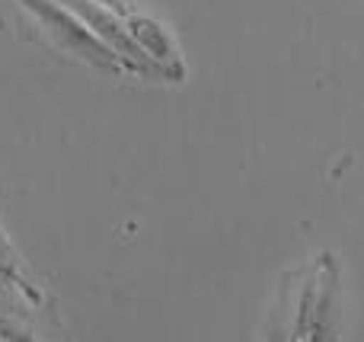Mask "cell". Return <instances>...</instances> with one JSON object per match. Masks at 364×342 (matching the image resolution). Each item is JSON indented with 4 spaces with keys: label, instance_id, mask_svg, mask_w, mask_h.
I'll list each match as a JSON object with an SVG mask.
<instances>
[{
    "label": "cell",
    "instance_id": "6da1fadb",
    "mask_svg": "<svg viewBox=\"0 0 364 342\" xmlns=\"http://www.w3.org/2000/svg\"><path fill=\"white\" fill-rule=\"evenodd\" d=\"M284 320L272 342H342V279L333 253H320L304 269L294 294H284Z\"/></svg>",
    "mask_w": 364,
    "mask_h": 342
},
{
    "label": "cell",
    "instance_id": "7a4b0ae2",
    "mask_svg": "<svg viewBox=\"0 0 364 342\" xmlns=\"http://www.w3.org/2000/svg\"><path fill=\"white\" fill-rule=\"evenodd\" d=\"M19 10L29 16L32 29L38 32L45 45L51 51H58L61 58L83 68L102 70L109 77H122L125 68L119 64V58L83 26V19L77 13H70L61 0H16Z\"/></svg>",
    "mask_w": 364,
    "mask_h": 342
},
{
    "label": "cell",
    "instance_id": "3957f363",
    "mask_svg": "<svg viewBox=\"0 0 364 342\" xmlns=\"http://www.w3.org/2000/svg\"><path fill=\"white\" fill-rule=\"evenodd\" d=\"M115 10H119V16H122V23H125L128 36H132L134 48L154 64L160 80H173V83L186 80V58H182V48L176 42V36L170 32V26L160 23V19L151 16V13L138 10V6L125 4V0H119Z\"/></svg>",
    "mask_w": 364,
    "mask_h": 342
},
{
    "label": "cell",
    "instance_id": "277c9868",
    "mask_svg": "<svg viewBox=\"0 0 364 342\" xmlns=\"http://www.w3.org/2000/svg\"><path fill=\"white\" fill-rule=\"evenodd\" d=\"M0 285L4 288H13V292H19L26 301H32V304H38L42 301V294H38V288L32 285L29 272H26L23 260H19V253L13 250L10 237L4 234V228H0Z\"/></svg>",
    "mask_w": 364,
    "mask_h": 342
}]
</instances>
